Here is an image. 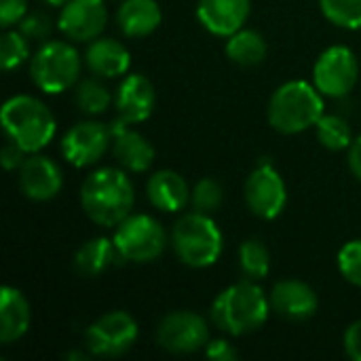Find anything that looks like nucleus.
I'll use <instances>...</instances> for the list:
<instances>
[{
  "label": "nucleus",
  "instance_id": "nucleus-1",
  "mask_svg": "<svg viewBox=\"0 0 361 361\" xmlns=\"http://www.w3.org/2000/svg\"><path fill=\"white\" fill-rule=\"evenodd\" d=\"M135 205V188L125 169L99 167L80 186V207L97 226H118Z\"/></svg>",
  "mask_w": 361,
  "mask_h": 361
},
{
  "label": "nucleus",
  "instance_id": "nucleus-2",
  "mask_svg": "<svg viewBox=\"0 0 361 361\" xmlns=\"http://www.w3.org/2000/svg\"><path fill=\"white\" fill-rule=\"evenodd\" d=\"M269 294L258 281L243 279L222 290L212 302V322L228 336H245L260 330L271 313Z\"/></svg>",
  "mask_w": 361,
  "mask_h": 361
},
{
  "label": "nucleus",
  "instance_id": "nucleus-3",
  "mask_svg": "<svg viewBox=\"0 0 361 361\" xmlns=\"http://www.w3.org/2000/svg\"><path fill=\"white\" fill-rule=\"evenodd\" d=\"M2 129L6 140L27 154L40 152L55 137L57 123L51 108L34 95H13L2 106Z\"/></svg>",
  "mask_w": 361,
  "mask_h": 361
},
{
  "label": "nucleus",
  "instance_id": "nucleus-4",
  "mask_svg": "<svg viewBox=\"0 0 361 361\" xmlns=\"http://www.w3.org/2000/svg\"><path fill=\"white\" fill-rule=\"evenodd\" d=\"M324 95L307 80H288L271 95L269 123L283 135H296L317 125L324 112Z\"/></svg>",
  "mask_w": 361,
  "mask_h": 361
},
{
  "label": "nucleus",
  "instance_id": "nucleus-5",
  "mask_svg": "<svg viewBox=\"0 0 361 361\" xmlns=\"http://www.w3.org/2000/svg\"><path fill=\"white\" fill-rule=\"evenodd\" d=\"M171 247L182 264L190 269H207L220 260L224 239L214 218L195 209L180 216L173 224Z\"/></svg>",
  "mask_w": 361,
  "mask_h": 361
},
{
  "label": "nucleus",
  "instance_id": "nucleus-6",
  "mask_svg": "<svg viewBox=\"0 0 361 361\" xmlns=\"http://www.w3.org/2000/svg\"><path fill=\"white\" fill-rule=\"evenodd\" d=\"M82 61L85 59L70 42L44 40L30 59L32 82L49 95H59L76 87L80 80Z\"/></svg>",
  "mask_w": 361,
  "mask_h": 361
},
{
  "label": "nucleus",
  "instance_id": "nucleus-7",
  "mask_svg": "<svg viewBox=\"0 0 361 361\" xmlns=\"http://www.w3.org/2000/svg\"><path fill=\"white\" fill-rule=\"evenodd\" d=\"M112 241L121 260L148 264L165 254L167 231L157 218L148 214H131L116 226Z\"/></svg>",
  "mask_w": 361,
  "mask_h": 361
},
{
  "label": "nucleus",
  "instance_id": "nucleus-8",
  "mask_svg": "<svg viewBox=\"0 0 361 361\" xmlns=\"http://www.w3.org/2000/svg\"><path fill=\"white\" fill-rule=\"evenodd\" d=\"M140 328L127 311H110L97 317L85 332V345L95 357H121L137 343Z\"/></svg>",
  "mask_w": 361,
  "mask_h": 361
},
{
  "label": "nucleus",
  "instance_id": "nucleus-9",
  "mask_svg": "<svg viewBox=\"0 0 361 361\" xmlns=\"http://www.w3.org/2000/svg\"><path fill=\"white\" fill-rule=\"evenodd\" d=\"M360 78V61L349 47L336 44L326 49L313 66V85L322 95L345 97Z\"/></svg>",
  "mask_w": 361,
  "mask_h": 361
},
{
  "label": "nucleus",
  "instance_id": "nucleus-10",
  "mask_svg": "<svg viewBox=\"0 0 361 361\" xmlns=\"http://www.w3.org/2000/svg\"><path fill=\"white\" fill-rule=\"evenodd\" d=\"M157 343L163 351L173 355H190L207 347V322L195 311H173L157 326Z\"/></svg>",
  "mask_w": 361,
  "mask_h": 361
},
{
  "label": "nucleus",
  "instance_id": "nucleus-11",
  "mask_svg": "<svg viewBox=\"0 0 361 361\" xmlns=\"http://www.w3.org/2000/svg\"><path fill=\"white\" fill-rule=\"evenodd\" d=\"M243 197L254 216L262 220H275L281 216L288 203V188L271 161H260V165L247 176Z\"/></svg>",
  "mask_w": 361,
  "mask_h": 361
},
{
  "label": "nucleus",
  "instance_id": "nucleus-12",
  "mask_svg": "<svg viewBox=\"0 0 361 361\" xmlns=\"http://www.w3.org/2000/svg\"><path fill=\"white\" fill-rule=\"evenodd\" d=\"M112 148V129L97 121L76 123L61 140V154L72 167H91Z\"/></svg>",
  "mask_w": 361,
  "mask_h": 361
},
{
  "label": "nucleus",
  "instance_id": "nucleus-13",
  "mask_svg": "<svg viewBox=\"0 0 361 361\" xmlns=\"http://www.w3.org/2000/svg\"><path fill=\"white\" fill-rule=\"evenodd\" d=\"M108 23L104 0H68L57 17L59 32L72 42H91L102 36Z\"/></svg>",
  "mask_w": 361,
  "mask_h": 361
},
{
  "label": "nucleus",
  "instance_id": "nucleus-14",
  "mask_svg": "<svg viewBox=\"0 0 361 361\" xmlns=\"http://www.w3.org/2000/svg\"><path fill=\"white\" fill-rule=\"evenodd\" d=\"M63 186V176L59 165L44 154H27L19 167V190L23 197L36 203L51 201L59 195Z\"/></svg>",
  "mask_w": 361,
  "mask_h": 361
},
{
  "label": "nucleus",
  "instance_id": "nucleus-15",
  "mask_svg": "<svg viewBox=\"0 0 361 361\" xmlns=\"http://www.w3.org/2000/svg\"><path fill=\"white\" fill-rule=\"evenodd\" d=\"M157 106V91L148 76L144 74H127L116 93H114V108L121 121L135 125L144 123L152 116Z\"/></svg>",
  "mask_w": 361,
  "mask_h": 361
},
{
  "label": "nucleus",
  "instance_id": "nucleus-16",
  "mask_svg": "<svg viewBox=\"0 0 361 361\" xmlns=\"http://www.w3.org/2000/svg\"><path fill=\"white\" fill-rule=\"evenodd\" d=\"M269 300L273 313L290 322H307L319 309L317 292L300 279L277 281L269 294Z\"/></svg>",
  "mask_w": 361,
  "mask_h": 361
},
{
  "label": "nucleus",
  "instance_id": "nucleus-17",
  "mask_svg": "<svg viewBox=\"0 0 361 361\" xmlns=\"http://www.w3.org/2000/svg\"><path fill=\"white\" fill-rule=\"evenodd\" d=\"M112 154L116 163L131 173H144L154 163V146L129 127V123L116 118L112 125Z\"/></svg>",
  "mask_w": 361,
  "mask_h": 361
},
{
  "label": "nucleus",
  "instance_id": "nucleus-18",
  "mask_svg": "<svg viewBox=\"0 0 361 361\" xmlns=\"http://www.w3.org/2000/svg\"><path fill=\"white\" fill-rule=\"evenodd\" d=\"M252 13V0H199L197 19L214 36H233Z\"/></svg>",
  "mask_w": 361,
  "mask_h": 361
},
{
  "label": "nucleus",
  "instance_id": "nucleus-19",
  "mask_svg": "<svg viewBox=\"0 0 361 361\" xmlns=\"http://www.w3.org/2000/svg\"><path fill=\"white\" fill-rule=\"evenodd\" d=\"M190 186L186 178L173 169L154 171L146 182V197L150 205L165 214H178L190 203Z\"/></svg>",
  "mask_w": 361,
  "mask_h": 361
},
{
  "label": "nucleus",
  "instance_id": "nucleus-20",
  "mask_svg": "<svg viewBox=\"0 0 361 361\" xmlns=\"http://www.w3.org/2000/svg\"><path fill=\"white\" fill-rule=\"evenodd\" d=\"M85 66L93 76L99 78H118L125 76L131 68V55L127 47L114 38H95L87 42Z\"/></svg>",
  "mask_w": 361,
  "mask_h": 361
},
{
  "label": "nucleus",
  "instance_id": "nucleus-21",
  "mask_svg": "<svg viewBox=\"0 0 361 361\" xmlns=\"http://www.w3.org/2000/svg\"><path fill=\"white\" fill-rule=\"evenodd\" d=\"M32 324V311L25 296L13 288L4 286L0 292V343L13 345L21 341Z\"/></svg>",
  "mask_w": 361,
  "mask_h": 361
},
{
  "label": "nucleus",
  "instance_id": "nucleus-22",
  "mask_svg": "<svg viewBox=\"0 0 361 361\" xmlns=\"http://www.w3.org/2000/svg\"><path fill=\"white\" fill-rule=\"evenodd\" d=\"M163 21L157 0H123L116 11V23L129 38L150 36Z\"/></svg>",
  "mask_w": 361,
  "mask_h": 361
},
{
  "label": "nucleus",
  "instance_id": "nucleus-23",
  "mask_svg": "<svg viewBox=\"0 0 361 361\" xmlns=\"http://www.w3.org/2000/svg\"><path fill=\"white\" fill-rule=\"evenodd\" d=\"M116 260H121L114 241L106 237H93L85 241L74 254V269L80 277L93 279L106 273Z\"/></svg>",
  "mask_w": 361,
  "mask_h": 361
},
{
  "label": "nucleus",
  "instance_id": "nucleus-24",
  "mask_svg": "<svg viewBox=\"0 0 361 361\" xmlns=\"http://www.w3.org/2000/svg\"><path fill=\"white\" fill-rule=\"evenodd\" d=\"M267 53H269L267 38L258 30L241 27L239 32H235L226 40V55H228V59L233 63H239V66H245V68L262 63Z\"/></svg>",
  "mask_w": 361,
  "mask_h": 361
},
{
  "label": "nucleus",
  "instance_id": "nucleus-25",
  "mask_svg": "<svg viewBox=\"0 0 361 361\" xmlns=\"http://www.w3.org/2000/svg\"><path fill=\"white\" fill-rule=\"evenodd\" d=\"M112 102H114V97H112L110 89L102 82L99 76L80 78L74 87V104L82 114L97 116V114L106 112Z\"/></svg>",
  "mask_w": 361,
  "mask_h": 361
},
{
  "label": "nucleus",
  "instance_id": "nucleus-26",
  "mask_svg": "<svg viewBox=\"0 0 361 361\" xmlns=\"http://www.w3.org/2000/svg\"><path fill=\"white\" fill-rule=\"evenodd\" d=\"M239 269L243 279L262 281L271 271V252L258 239H247L239 247Z\"/></svg>",
  "mask_w": 361,
  "mask_h": 361
},
{
  "label": "nucleus",
  "instance_id": "nucleus-27",
  "mask_svg": "<svg viewBox=\"0 0 361 361\" xmlns=\"http://www.w3.org/2000/svg\"><path fill=\"white\" fill-rule=\"evenodd\" d=\"M317 140L328 150H349L353 137V129L349 121H345L338 114H324L315 125Z\"/></svg>",
  "mask_w": 361,
  "mask_h": 361
},
{
  "label": "nucleus",
  "instance_id": "nucleus-28",
  "mask_svg": "<svg viewBox=\"0 0 361 361\" xmlns=\"http://www.w3.org/2000/svg\"><path fill=\"white\" fill-rule=\"evenodd\" d=\"M319 6L330 23L343 30L361 27V0H319Z\"/></svg>",
  "mask_w": 361,
  "mask_h": 361
},
{
  "label": "nucleus",
  "instance_id": "nucleus-29",
  "mask_svg": "<svg viewBox=\"0 0 361 361\" xmlns=\"http://www.w3.org/2000/svg\"><path fill=\"white\" fill-rule=\"evenodd\" d=\"M0 59L2 70L11 72L30 59V38L21 30H4L0 42Z\"/></svg>",
  "mask_w": 361,
  "mask_h": 361
},
{
  "label": "nucleus",
  "instance_id": "nucleus-30",
  "mask_svg": "<svg viewBox=\"0 0 361 361\" xmlns=\"http://www.w3.org/2000/svg\"><path fill=\"white\" fill-rule=\"evenodd\" d=\"M222 199H224V192H222V186L218 180L214 178H203L195 184L192 188V195H190V203L197 212H203V214H214L218 212V207L222 205Z\"/></svg>",
  "mask_w": 361,
  "mask_h": 361
},
{
  "label": "nucleus",
  "instance_id": "nucleus-31",
  "mask_svg": "<svg viewBox=\"0 0 361 361\" xmlns=\"http://www.w3.org/2000/svg\"><path fill=\"white\" fill-rule=\"evenodd\" d=\"M338 271L349 283L361 288V239H353L341 247Z\"/></svg>",
  "mask_w": 361,
  "mask_h": 361
},
{
  "label": "nucleus",
  "instance_id": "nucleus-32",
  "mask_svg": "<svg viewBox=\"0 0 361 361\" xmlns=\"http://www.w3.org/2000/svg\"><path fill=\"white\" fill-rule=\"evenodd\" d=\"M19 30L30 40H47V36L51 34V19L44 13H27L19 21Z\"/></svg>",
  "mask_w": 361,
  "mask_h": 361
},
{
  "label": "nucleus",
  "instance_id": "nucleus-33",
  "mask_svg": "<svg viewBox=\"0 0 361 361\" xmlns=\"http://www.w3.org/2000/svg\"><path fill=\"white\" fill-rule=\"evenodd\" d=\"M27 15V0H0V25L6 30Z\"/></svg>",
  "mask_w": 361,
  "mask_h": 361
},
{
  "label": "nucleus",
  "instance_id": "nucleus-34",
  "mask_svg": "<svg viewBox=\"0 0 361 361\" xmlns=\"http://www.w3.org/2000/svg\"><path fill=\"white\" fill-rule=\"evenodd\" d=\"M345 353L353 361H361V319L353 322L347 330H345Z\"/></svg>",
  "mask_w": 361,
  "mask_h": 361
},
{
  "label": "nucleus",
  "instance_id": "nucleus-35",
  "mask_svg": "<svg viewBox=\"0 0 361 361\" xmlns=\"http://www.w3.org/2000/svg\"><path fill=\"white\" fill-rule=\"evenodd\" d=\"M205 355L214 361H233L239 357L237 349L228 341H209L205 347Z\"/></svg>",
  "mask_w": 361,
  "mask_h": 361
},
{
  "label": "nucleus",
  "instance_id": "nucleus-36",
  "mask_svg": "<svg viewBox=\"0 0 361 361\" xmlns=\"http://www.w3.org/2000/svg\"><path fill=\"white\" fill-rule=\"evenodd\" d=\"M27 159V152L21 150L17 144H13L11 140H6L4 148H2V154H0V161L4 165V169L13 171V169H19L23 165V161Z\"/></svg>",
  "mask_w": 361,
  "mask_h": 361
},
{
  "label": "nucleus",
  "instance_id": "nucleus-37",
  "mask_svg": "<svg viewBox=\"0 0 361 361\" xmlns=\"http://www.w3.org/2000/svg\"><path fill=\"white\" fill-rule=\"evenodd\" d=\"M347 161H349V169L353 171V176H355L357 180H361V135H357V137L351 142Z\"/></svg>",
  "mask_w": 361,
  "mask_h": 361
},
{
  "label": "nucleus",
  "instance_id": "nucleus-38",
  "mask_svg": "<svg viewBox=\"0 0 361 361\" xmlns=\"http://www.w3.org/2000/svg\"><path fill=\"white\" fill-rule=\"evenodd\" d=\"M44 4H49V6H63L68 0H42Z\"/></svg>",
  "mask_w": 361,
  "mask_h": 361
}]
</instances>
